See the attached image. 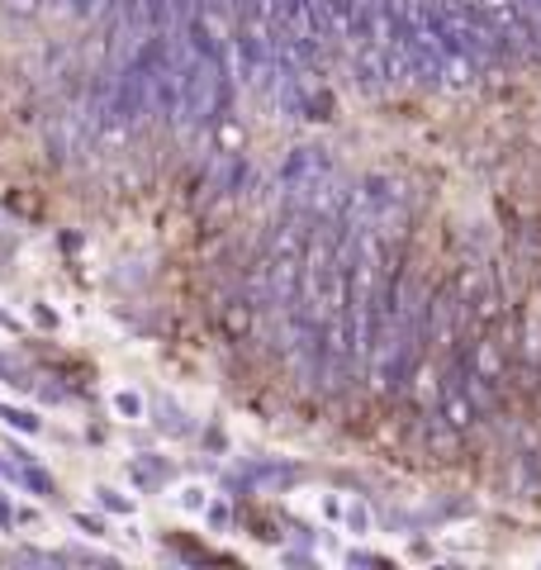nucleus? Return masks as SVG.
Segmentation results:
<instances>
[{
  "label": "nucleus",
  "mask_w": 541,
  "mask_h": 570,
  "mask_svg": "<svg viewBox=\"0 0 541 570\" xmlns=\"http://www.w3.org/2000/svg\"><path fill=\"white\" fill-rule=\"evenodd\" d=\"M252 324H257V299H252L247 291H243V295H233L228 305L219 309V328H224L228 343H247Z\"/></svg>",
  "instance_id": "nucleus-1"
},
{
  "label": "nucleus",
  "mask_w": 541,
  "mask_h": 570,
  "mask_svg": "<svg viewBox=\"0 0 541 570\" xmlns=\"http://www.w3.org/2000/svg\"><path fill=\"white\" fill-rule=\"evenodd\" d=\"M419 438H423V448L432 456H451L461 448V433L442 419V409H423V423H419Z\"/></svg>",
  "instance_id": "nucleus-2"
},
{
  "label": "nucleus",
  "mask_w": 541,
  "mask_h": 570,
  "mask_svg": "<svg viewBox=\"0 0 541 570\" xmlns=\"http://www.w3.org/2000/svg\"><path fill=\"white\" fill-rule=\"evenodd\" d=\"M10 475H14V480H20V485H24V490H33V494H39V499H48V494H52V480H48L43 471H33V466H29V461H20V471H14V466H10Z\"/></svg>",
  "instance_id": "nucleus-3"
},
{
  "label": "nucleus",
  "mask_w": 541,
  "mask_h": 570,
  "mask_svg": "<svg viewBox=\"0 0 541 570\" xmlns=\"http://www.w3.org/2000/svg\"><path fill=\"white\" fill-rule=\"evenodd\" d=\"M0 419L10 428H20V433H39V414H29V409H14V404H0Z\"/></svg>",
  "instance_id": "nucleus-4"
},
{
  "label": "nucleus",
  "mask_w": 541,
  "mask_h": 570,
  "mask_svg": "<svg viewBox=\"0 0 541 570\" xmlns=\"http://www.w3.org/2000/svg\"><path fill=\"white\" fill-rule=\"evenodd\" d=\"M115 409H119L124 419H142V400L134 395V390H119V395H115Z\"/></svg>",
  "instance_id": "nucleus-5"
},
{
  "label": "nucleus",
  "mask_w": 541,
  "mask_h": 570,
  "mask_svg": "<svg viewBox=\"0 0 541 570\" xmlns=\"http://www.w3.org/2000/svg\"><path fill=\"white\" fill-rule=\"evenodd\" d=\"M0 381H6V385H29V381L20 376V371H14V366L6 362V356H0Z\"/></svg>",
  "instance_id": "nucleus-6"
},
{
  "label": "nucleus",
  "mask_w": 541,
  "mask_h": 570,
  "mask_svg": "<svg viewBox=\"0 0 541 570\" xmlns=\"http://www.w3.org/2000/svg\"><path fill=\"white\" fill-rule=\"evenodd\" d=\"M6 10H14V14H33V10H39V0H6Z\"/></svg>",
  "instance_id": "nucleus-7"
},
{
  "label": "nucleus",
  "mask_w": 541,
  "mask_h": 570,
  "mask_svg": "<svg viewBox=\"0 0 541 570\" xmlns=\"http://www.w3.org/2000/svg\"><path fill=\"white\" fill-rule=\"evenodd\" d=\"M77 528H86V532H90V538H100V532H105V528H100L96 519H86V513H77Z\"/></svg>",
  "instance_id": "nucleus-8"
},
{
  "label": "nucleus",
  "mask_w": 541,
  "mask_h": 570,
  "mask_svg": "<svg viewBox=\"0 0 541 570\" xmlns=\"http://www.w3.org/2000/svg\"><path fill=\"white\" fill-rule=\"evenodd\" d=\"M209 519H214V528H224V523H228V509H224V504H214V509H209Z\"/></svg>",
  "instance_id": "nucleus-9"
},
{
  "label": "nucleus",
  "mask_w": 541,
  "mask_h": 570,
  "mask_svg": "<svg viewBox=\"0 0 541 570\" xmlns=\"http://www.w3.org/2000/svg\"><path fill=\"white\" fill-rule=\"evenodd\" d=\"M0 528H14V513L6 509V499H0Z\"/></svg>",
  "instance_id": "nucleus-10"
},
{
  "label": "nucleus",
  "mask_w": 541,
  "mask_h": 570,
  "mask_svg": "<svg viewBox=\"0 0 541 570\" xmlns=\"http://www.w3.org/2000/svg\"><path fill=\"white\" fill-rule=\"evenodd\" d=\"M110 6H115V0H110Z\"/></svg>",
  "instance_id": "nucleus-11"
}]
</instances>
